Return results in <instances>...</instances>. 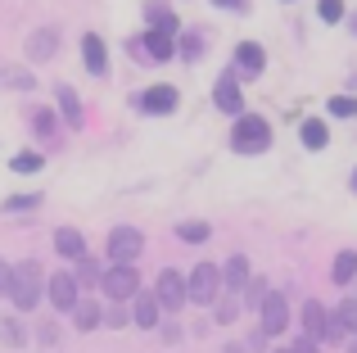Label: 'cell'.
<instances>
[{"label": "cell", "instance_id": "8d00e7d4", "mask_svg": "<svg viewBox=\"0 0 357 353\" xmlns=\"http://www.w3.org/2000/svg\"><path fill=\"white\" fill-rule=\"evenodd\" d=\"M244 290H249V303H253V308H258V303L267 299V285H262V281H249Z\"/></svg>", "mask_w": 357, "mask_h": 353}, {"label": "cell", "instance_id": "7c38bea8", "mask_svg": "<svg viewBox=\"0 0 357 353\" xmlns=\"http://www.w3.org/2000/svg\"><path fill=\"white\" fill-rule=\"evenodd\" d=\"M176 87H149L145 96H140V109H145V114H172L176 109Z\"/></svg>", "mask_w": 357, "mask_h": 353}, {"label": "cell", "instance_id": "60d3db41", "mask_svg": "<svg viewBox=\"0 0 357 353\" xmlns=\"http://www.w3.org/2000/svg\"><path fill=\"white\" fill-rule=\"evenodd\" d=\"M349 32H353V36H357V14H349Z\"/></svg>", "mask_w": 357, "mask_h": 353}, {"label": "cell", "instance_id": "b9f144b4", "mask_svg": "<svg viewBox=\"0 0 357 353\" xmlns=\"http://www.w3.org/2000/svg\"><path fill=\"white\" fill-rule=\"evenodd\" d=\"M222 353H244V345H227V349H222Z\"/></svg>", "mask_w": 357, "mask_h": 353}, {"label": "cell", "instance_id": "9a60e30c", "mask_svg": "<svg viewBox=\"0 0 357 353\" xmlns=\"http://www.w3.org/2000/svg\"><path fill=\"white\" fill-rule=\"evenodd\" d=\"M54 249H59L63 258H73V263H77V258L86 254V236H82L77 227H59V231H54Z\"/></svg>", "mask_w": 357, "mask_h": 353}, {"label": "cell", "instance_id": "ee69618b", "mask_svg": "<svg viewBox=\"0 0 357 353\" xmlns=\"http://www.w3.org/2000/svg\"><path fill=\"white\" fill-rule=\"evenodd\" d=\"M280 353H294V349H280Z\"/></svg>", "mask_w": 357, "mask_h": 353}, {"label": "cell", "instance_id": "1f68e13d", "mask_svg": "<svg viewBox=\"0 0 357 353\" xmlns=\"http://www.w3.org/2000/svg\"><path fill=\"white\" fill-rule=\"evenodd\" d=\"M41 154H32V150H27V154H18V159H14V172H41Z\"/></svg>", "mask_w": 357, "mask_h": 353}, {"label": "cell", "instance_id": "ab89813d", "mask_svg": "<svg viewBox=\"0 0 357 353\" xmlns=\"http://www.w3.org/2000/svg\"><path fill=\"white\" fill-rule=\"evenodd\" d=\"M294 353H321V349H317V340H307V336H303V340L294 345Z\"/></svg>", "mask_w": 357, "mask_h": 353}, {"label": "cell", "instance_id": "2e32d148", "mask_svg": "<svg viewBox=\"0 0 357 353\" xmlns=\"http://www.w3.org/2000/svg\"><path fill=\"white\" fill-rule=\"evenodd\" d=\"M344 331L357 336V299H344L340 308H335V317H331V340H340Z\"/></svg>", "mask_w": 357, "mask_h": 353}, {"label": "cell", "instance_id": "8992f818", "mask_svg": "<svg viewBox=\"0 0 357 353\" xmlns=\"http://www.w3.org/2000/svg\"><path fill=\"white\" fill-rule=\"evenodd\" d=\"M258 313H262V336H280V331L289 326V303H285V294H271L267 290V299L258 303Z\"/></svg>", "mask_w": 357, "mask_h": 353}, {"label": "cell", "instance_id": "9c48e42d", "mask_svg": "<svg viewBox=\"0 0 357 353\" xmlns=\"http://www.w3.org/2000/svg\"><path fill=\"white\" fill-rule=\"evenodd\" d=\"M45 285H50V290H45V294H50V303H54V308H63V313L82 299V294H77L82 285H77V276H73V272H54Z\"/></svg>", "mask_w": 357, "mask_h": 353}, {"label": "cell", "instance_id": "4dcf8cb0", "mask_svg": "<svg viewBox=\"0 0 357 353\" xmlns=\"http://www.w3.org/2000/svg\"><path fill=\"white\" fill-rule=\"evenodd\" d=\"M0 77H5L9 87H18V91H32L36 87V77H32V73H23V68H5Z\"/></svg>", "mask_w": 357, "mask_h": 353}, {"label": "cell", "instance_id": "d6a6232c", "mask_svg": "<svg viewBox=\"0 0 357 353\" xmlns=\"http://www.w3.org/2000/svg\"><path fill=\"white\" fill-rule=\"evenodd\" d=\"M181 54H185V59H199V54H204V32H190V36H185V41H181Z\"/></svg>", "mask_w": 357, "mask_h": 353}, {"label": "cell", "instance_id": "277c9868", "mask_svg": "<svg viewBox=\"0 0 357 353\" xmlns=\"http://www.w3.org/2000/svg\"><path fill=\"white\" fill-rule=\"evenodd\" d=\"M100 290H105L109 299H136V290H140L136 267H131V263H114L109 272H100Z\"/></svg>", "mask_w": 357, "mask_h": 353}, {"label": "cell", "instance_id": "f35d334b", "mask_svg": "<svg viewBox=\"0 0 357 353\" xmlns=\"http://www.w3.org/2000/svg\"><path fill=\"white\" fill-rule=\"evenodd\" d=\"M218 9H231V14H249V0H213Z\"/></svg>", "mask_w": 357, "mask_h": 353}, {"label": "cell", "instance_id": "4fadbf2b", "mask_svg": "<svg viewBox=\"0 0 357 353\" xmlns=\"http://www.w3.org/2000/svg\"><path fill=\"white\" fill-rule=\"evenodd\" d=\"M158 313H163V303L154 299V290H136V308H131V322L136 326H158Z\"/></svg>", "mask_w": 357, "mask_h": 353}, {"label": "cell", "instance_id": "4316f807", "mask_svg": "<svg viewBox=\"0 0 357 353\" xmlns=\"http://www.w3.org/2000/svg\"><path fill=\"white\" fill-rule=\"evenodd\" d=\"M317 14H321V23H344V0H321V5H317Z\"/></svg>", "mask_w": 357, "mask_h": 353}, {"label": "cell", "instance_id": "f6af8a7d", "mask_svg": "<svg viewBox=\"0 0 357 353\" xmlns=\"http://www.w3.org/2000/svg\"><path fill=\"white\" fill-rule=\"evenodd\" d=\"M349 353H357V345H353V349H349Z\"/></svg>", "mask_w": 357, "mask_h": 353}, {"label": "cell", "instance_id": "ffe728a7", "mask_svg": "<svg viewBox=\"0 0 357 353\" xmlns=\"http://www.w3.org/2000/svg\"><path fill=\"white\" fill-rule=\"evenodd\" d=\"M54 45H59V41H54V32H50V27H41V32H32V36H27V54H32V59H50V54H54Z\"/></svg>", "mask_w": 357, "mask_h": 353}, {"label": "cell", "instance_id": "e575fe53", "mask_svg": "<svg viewBox=\"0 0 357 353\" xmlns=\"http://www.w3.org/2000/svg\"><path fill=\"white\" fill-rule=\"evenodd\" d=\"M77 276H82V281H100V272H96V263H91V258H86V254H82V258H77Z\"/></svg>", "mask_w": 357, "mask_h": 353}, {"label": "cell", "instance_id": "74e56055", "mask_svg": "<svg viewBox=\"0 0 357 353\" xmlns=\"http://www.w3.org/2000/svg\"><path fill=\"white\" fill-rule=\"evenodd\" d=\"M105 322H109V326H127V313H122V308H118V299H114V303H109V313H105Z\"/></svg>", "mask_w": 357, "mask_h": 353}, {"label": "cell", "instance_id": "3957f363", "mask_svg": "<svg viewBox=\"0 0 357 353\" xmlns=\"http://www.w3.org/2000/svg\"><path fill=\"white\" fill-rule=\"evenodd\" d=\"M218 294H222V267L199 263L190 272V281H185V299L190 303H218Z\"/></svg>", "mask_w": 357, "mask_h": 353}, {"label": "cell", "instance_id": "d4e9b609", "mask_svg": "<svg viewBox=\"0 0 357 353\" xmlns=\"http://www.w3.org/2000/svg\"><path fill=\"white\" fill-rule=\"evenodd\" d=\"M0 340H5V345L9 349H18V345H23V322H18V317H5V322H0Z\"/></svg>", "mask_w": 357, "mask_h": 353}, {"label": "cell", "instance_id": "30bf717a", "mask_svg": "<svg viewBox=\"0 0 357 353\" xmlns=\"http://www.w3.org/2000/svg\"><path fill=\"white\" fill-rule=\"evenodd\" d=\"M262 68H267V50L258 41H240L236 45V73L240 77H258Z\"/></svg>", "mask_w": 357, "mask_h": 353}, {"label": "cell", "instance_id": "7402d4cb", "mask_svg": "<svg viewBox=\"0 0 357 353\" xmlns=\"http://www.w3.org/2000/svg\"><path fill=\"white\" fill-rule=\"evenodd\" d=\"M54 96H59V109H63V118H68L73 127H82V100H77V91H73V87H59Z\"/></svg>", "mask_w": 357, "mask_h": 353}, {"label": "cell", "instance_id": "484cf974", "mask_svg": "<svg viewBox=\"0 0 357 353\" xmlns=\"http://www.w3.org/2000/svg\"><path fill=\"white\" fill-rule=\"evenodd\" d=\"M176 236L190 240V245H204V240H208V222H181V227H176Z\"/></svg>", "mask_w": 357, "mask_h": 353}, {"label": "cell", "instance_id": "603a6c76", "mask_svg": "<svg viewBox=\"0 0 357 353\" xmlns=\"http://www.w3.org/2000/svg\"><path fill=\"white\" fill-rule=\"evenodd\" d=\"M331 276H335V281H340V285H349V281H353V276H357V249H344V254L335 258Z\"/></svg>", "mask_w": 357, "mask_h": 353}, {"label": "cell", "instance_id": "5b68a950", "mask_svg": "<svg viewBox=\"0 0 357 353\" xmlns=\"http://www.w3.org/2000/svg\"><path fill=\"white\" fill-rule=\"evenodd\" d=\"M105 249H109L114 263H136V258L145 254V236H140L136 227H114L109 240H105Z\"/></svg>", "mask_w": 357, "mask_h": 353}, {"label": "cell", "instance_id": "6da1fadb", "mask_svg": "<svg viewBox=\"0 0 357 353\" xmlns=\"http://www.w3.org/2000/svg\"><path fill=\"white\" fill-rule=\"evenodd\" d=\"M231 145H236V154H262L271 145V127L267 118L258 114H240L236 118V132H231Z\"/></svg>", "mask_w": 357, "mask_h": 353}, {"label": "cell", "instance_id": "ba28073f", "mask_svg": "<svg viewBox=\"0 0 357 353\" xmlns=\"http://www.w3.org/2000/svg\"><path fill=\"white\" fill-rule=\"evenodd\" d=\"M213 105H218L222 114L240 118L244 96H240V77H236V73H222V77H218V87H213Z\"/></svg>", "mask_w": 357, "mask_h": 353}, {"label": "cell", "instance_id": "836d02e7", "mask_svg": "<svg viewBox=\"0 0 357 353\" xmlns=\"http://www.w3.org/2000/svg\"><path fill=\"white\" fill-rule=\"evenodd\" d=\"M32 132H36V136H50V132H54V114H50V109L32 114Z\"/></svg>", "mask_w": 357, "mask_h": 353}, {"label": "cell", "instance_id": "7bdbcfd3", "mask_svg": "<svg viewBox=\"0 0 357 353\" xmlns=\"http://www.w3.org/2000/svg\"><path fill=\"white\" fill-rule=\"evenodd\" d=\"M353 190H357V168H353Z\"/></svg>", "mask_w": 357, "mask_h": 353}, {"label": "cell", "instance_id": "cb8c5ba5", "mask_svg": "<svg viewBox=\"0 0 357 353\" xmlns=\"http://www.w3.org/2000/svg\"><path fill=\"white\" fill-rule=\"evenodd\" d=\"M145 18H149V27H154V32H167V36H176V18L167 14L163 5H149V9H145Z\"/></svg>", "mask_w": 357, "mask_h": 353}, {"label": "cell", "instance_id": "f1b7e54d", "mask_svg": "<svg viewBox=\"0 0 357 353\" xmlns=\"http://www.w3.org/2000/svg\"><path fill=\"white\" fill-rule=\"evenodd\" d=\"M222 294H227V299H218V303H213V308H218V322H222V326H227V322H236V317H240V303L231 299V290H222Z\"/></svg>", "mask_w": 357, "mask_h": 353}, {"label": "cell", "instance_id": "7a4b0ae2", "mask_svg": "<svg viewBox=\"0 0 357 353\" xmlns=\"http://www.w3.org/2000/svg\"><path fill=\"white\" fill-rule=\"evenodd\" d=\"M9 299L23 313H32L36 303H41V263H36V258H27V263L14 267V290H9Z\"/></svg>", "mask_w": 357, "mask_h": 353}, {"label": "cell", "instance_id": "f546056e", "mask_svg": "<svg viewBox=\"0 0 357 353\" xmlns=\"http://www.w3.org/2000/svg\"><path fill=\"white\" fill-rule=\"evenodd\" d=\"M326 109H331V118H353V114H357V100H353V96H335Z\"/></svg>", "mask_w": 357, "mask_h": 353}, {"label": "cell", "instance_id": "d6986e66", "mask_svg": "<svg viewBox=\"0 0 357 353\" xmlns=\"http://www.w3.org/2000/svg\"><path fill=\"white\" fill-rule=\"evenodd\" d=\"M298 136H303V145H307V150H326V141H331V132H326V123H321V118H307V123L298 127Z\"/></svg>", "mask_w": 357, "mask_h": 353}, {"label": "cell", "instance_id": "d590c367", "mask_svg": "<svg viewBox=\"0 0 357 353\" xmlns=\"http://www.w3.org/2000/svg\"><path fill=\"white\" fill-rule=\"evenodd\" d=\"M9 290H14V267L0 258V294H9Z\"/></svg>", "mask_w": 357, "mask_h": 353}, {"label": "cell", "instance_id": "e0dca14e", "mask_svg": "<svg viewBox=\"0 0 357 353\" xmlns=\"http://www.w3.org/2000/svg\"><path fill=\"white\" fill-rule=\"evenodd\" d=\"M82 59H86V73H96V77H100V73H105V41H100V36L96 32H86V36H82Z\"/></svg>", "mask_w": 357, "mask_h": 353}, {"label": "cell", "instance_id": "44dd1931", "mask_svg": "<svg viewBox=\"0 0 357 353\" xmlns=\"http://www.w3.org/2000/svg\"><path fill=\"white\" fill-rule=\"evenodd\" d=\"M145 45H149V59H158V63H163V59H172V54H176V45H172V36H167V32H154V27H149V36H145Z\"/></svg>", "mask_w": 357, "mask_h": 353}, {"label": "cell", "instance_id": "52a82bcc", "mask_svg": "<svg viewBox=\"0 0 357 353\" xmlns=\"http://www.w3.org/2000/svg\"><path fill=\"white\" fill-rule=\"evenodd\" d=\"M154 299L163 303L167 313H176L185 303V281H181V272H172V267H167V272H158V281H154Z\"/></svg>", "mask_w": 357, "mask_h": 353}, {"label": "cell", "instance_id": "83f0119b", "mask_svg": "<svg viewBox=\"0 0 357 353\" xmlns=\"http://www.w3.org/2000/svg\"><path fill=\"white\" fill-rule=\"evenodd\" d=\"M41 209V195H14V200H5V213H32Z\"/></svg>", "mask_w": 357, "mask_h": 353}, {"label": "cell", "instance_id": "ac0fdd59", "mask_svg": "<svg viewBox=\"0 0 357 353\" xmlns=\"http://www.w3.org/2000/svg\"><path fill=\"white\" fill-rule=\"evenodd\" d=\"M68 313H73V326H77V331H96V326H100V317H105V313H100L91 299H77Z\"/></svg>", "mask_w": 357, "mask_h": 353}, {"label": "cell", "instance_id": "8fae6325", "mask_svg": "<svg viewBox=\"0 0 357 353\" xmlns=\"http://www.w3.org/2000/svg\"><path fill=\"white\" fill-rule=\"evenodd\" d=\"M303 336L317 340V345H321V340H331V313H326L317 299L303 303Z\"/></svg>", "mask_w": 357, "mask_h": 353}, {"label": "cell", "instance_id": "5bb4252c", "mask_svg": "<svg viewBox=\"0 0 357 353\" xmlns=\"http://www.w3.org/2000/svg\"><path fill=\"white\" fill-rule=\"evenodd\" d=\"M244 285H249V258L244 254H231L227 258V267H222V290H244Z\"/></svg>", "mask_w": 357, "mask_h": 353}]
</instances>
